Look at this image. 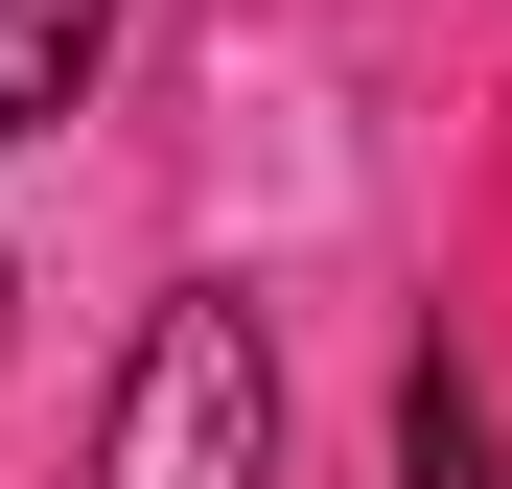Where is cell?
<instances>
[{
	"mask_svg": "<svg viewBox=\"0 0 512 489\" xmlns=\"http://www.w3.org/2000/svg\"><path fill=\"white\" fill-rule=\"evenodd\" d=\"M256 466H280V350H256L233 280H187V303L140 326V373H117L94 489H256Z\"/></svg>",
	"mask_w": 512,
	"mask_h": 489,
	"instance_id": "obj_1",
	"label": "cell"
},
{
	"mask_svg": "<svg viewBox=\"0 0 512 489\" xmlns=\"http://www.w3.org/2000/svg\"><path fill=\"white\" fill-rule=\"evenodd\" d=\"M396 489H512V443H489L466 350H419V373H396Z\"/></svg>",
	"mask_w": 512,
	"mask_h": 489,
	"instance_id": "obj_3",
	"label": "cell"
},
{
	"mask_svg": "<svg viewBox=\"0 0 512 489\" xmlns=\"http://www.w3.org/2000/svg\"><path fill=\"white\" fill-rule=\"evenodd\" d=\"M94 47H117V0H0V140H47L94 94Z\"/></svg>",
	"mask_w": 512,
	"mask_h": 489,
	"instance_id": "obj_2",
	"label": "cell"
}]
</instances>
